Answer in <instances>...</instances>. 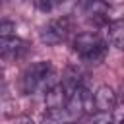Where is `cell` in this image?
I'll return each instance as SVG.
<instances>
[{
	"label": "cell",
	"mask_w": 124,
	"mask_h": 124,
	"mask_svg": "<svg viewBox=\"0 0 124 124\" xmlns=\"http://www.w3.org/2000/svg\"><path fill=\"white\" fill-rule=\"evenodd\" d=\"M52 78H54V68L48 60H39L35 64H29L19 78V91L23 95H33L39 89H46L52 83H56L52 81Z\"/></svg>",
	"instance_id": "cell-1"
},
{
	"label": "cell",
	"mask_w": 124,
	"mask_h": 124,
	"mask_svg": "<svg viewBox=\"0 0 124 124\" xmlns=\"http://www.w3.org/2000/svg\"><path fill=\"white\" fill-rule=\"evenodd\" d=\"M72 45H74V52L89 64H99L107 56L105 41H101V37L93 31H83V33L76 35Z\"/></svg>",
	"instance_id": "cell-2"
},
{
	"label": "cell",
	"mask_w": 124,
	"mask_h": 124,
	"mask_svg": "<svg viewBox=\"0 0 124 124\" xmlns=\"http://www.w3.org/2000/svg\"><path fill=\"white\" fill-rule=\"evenodd\" d=\"M27 52V43L16 35V23L10 19L0 21V58L17 60Z\"/></svg>",
	"instance_id": "cell-3"
},
{
	"label": "cell",
	"mask_w": 124,
	"mask_h": 124,
	"mask_svg": "<svg viewBox=\"0 0 124 124\" xmlns=\"http://www.w3.org/2000/svg\"><path fill=\"white\" fill-rule=\"evenodd\" d=\"M72 33V19L68 16H62V17H56V19H50L46 25H43L41 29V41L45 45H60L64 43Z\"/></svg>",
	"instance_id": "cell-4"
},
{
	"label": "cell",
	"mask_w": 124,
	"mask_h": 124,
	"mask_svg": "<svg viewBox=\"0 0 124 124\" xmlns=\"http://www.w3.org/2000/svg\"><path fill=\"white\" fill-rule=\"evenodd\" d=\"M78 8H79V12L85 16V19L89 23H95V25L107 23L108 8H107L105 0H79Z\"/></svg>",
	"instance_id": "cell-5"
},
{
	"label": "cell",
	"mask_w": 124,
	"mask_h": 124,
	"mask_svg": "<svg viewBox=\"0 0 124 124\" xmlns=\"http://www.w3.org/2000/svg\"><path fill=\"white\" fill-rule=\"evenodd\" d=\"M93 107L95 112H112L116 107V93L110 85H99L93 93Z\"/></svg>",
	"instance_id": "cell-6"
},
{
	"label": "cell",
	"mask_w": 124,
	"mask_h": 124,
	"mask_svg": "<svg viewBox=\"0 0 124 124\" xmlns=\"http://www.w3.org/2000/svg\"><path fill=\"white\" fill-rule=\"evenodd\" d=\"M68 101V93L62 83H52L45 89V107L46 108H64Z\"/></svg>",
	"instance_id": "cell-7"
},
{
	"label": "cell",
	"mask_w": 124,
	"mask_h": 124,
	"mask_svg": "<svg viewBox=\"0 0 124 124\" xmlns=\"http://www.w3.org/2000/svg\"><path fill=\"white\" fill-rule=\"evenodd\" d=\"M107 35H108V43L114 46V48H122L124 45V21L122 19H114L108 23L107 27Z\"/></svg>",
	"instance_id": "cell-8"
},
{
	"label": "cell",
	"mask_w": 124,
	"mask_h": 124,
	"mask_svg": "<svg viewBox=\"0 0 124 124\" xmlns=\"http://www.w3.org/2000/svg\"><path fill=\"white\" fill-rule=\"evenodd\" d=\"M68 122H72V118L66 112V108H46L43 116V124H68Z\"/></svg>",
	"instance_id": "cell-9"
},
{
	"label": "cell",
	"mask_w": 124,
	"mask_h": 124,
	"mask_svg": "<svg viewBox=\"0 0 124 124\" xmlns=\"http://www.w3.org/2000/svg\"><path fill=\"white\" fill-rule=\"evenodd\" d=\"M89 124H116V122L112 118V112H97L89 120Z\"/></svg>",
	"instance_id": "cell-10"
},
{
	"label": "cell",
	"mask_w": 124,
	"mask_h": 124,
	"mask_svg": "<svg viewBox=\"0 0 124 124\" xmlns=\"http://www.w3.org/2000/svg\"><path fill=\"white\" fill-rule=\"evenodd\" d=\"M64 0H37V6L43 10V12H46V10H52L54 6H58V4H62Z\"/></svg>",
	"instance_id": "cell-11"
},
{
	"label": "cell",
	"mask_w": 124,
	"mask_h": 124,
	"mask_svg": "<svg viewBox=\"0 0 124 124\" xmlns=\"http://www.w3.org/2000/svg\"><path fill=\"white\" fill-rule=\"evenodd\" d=\"M14 124H35L29 116H19V118H16L14 120Z\"/></svg>",
	"instance_id": "cell-12"
},
{
	"label": "cell",
	"mask_w": 124,
	"mask_h": 124,
	"mask_svg": "<svg viewBox=\"0 0 124 124\" xmlns=\"http://www.w3.org/2000/svg\"><path fill=\"white\" fill-rule=\"evenodd\" d=\"M4 93H6V79H4V76L0 74V99L4 97Z\"/></svg>",
	"instance_id": "cell-13"
},
{
	"label": "cell",
	"mask_w": 124,
	"mask_h": 124,
	"mask_svg": "<svg viewBox=\"0 0 124 124\" xmlns=\"http://www.w3.org/2000/svg\"><path fill=\"white\" fill-rule=\"evenodd\" d=\"M68 124H74V122H68Z\"/></svg>",
	"instance_id": "cell-14"
}]
</instances>
